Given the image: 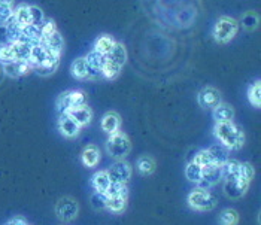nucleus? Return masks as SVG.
Here are the masks:
<instances>
[{
    "instance_id": "f257e3e1",
    "label": "nucleus",
    "mask_w": 261,
    "mask_h": 225,
    "mask_svg": "<svg viewBox=\"0 0 261 225\" xmlns=\"http://www.w3.org/2000/svg\"><path fill=\"white\" fill-rule=\"evenodd\" d=\"M217 139L227 149H239L245 144V134L241 127H238L233 121L230 123H218L214 128Z\"/></svg>"
},
{
    "instance_id": "ea45409f",
    "label": "nucleus",
    "mask_w": 261,
    "mask_h": 225,
    "mask_svg": "<svg viewBox=\"0 0 261 225\" xmlns=\"http://www.w3.org/2000/svg\"><path fill=\"white\" fill-rule=\"evenodd\" d=\"M43 12L38 6H30V25H42Z\"/></svg>"
},
{
    "instance_id": "2f4dec72",
    "label": "nucleus",
    "mask_w": 261,
    "mask_h": 225,
    "mask_svg": "<svg viewBox=\"0 0 261 225\" xmlns=\"http://www.w3.org/2000/svg\"><path fill=\"white\" fill-rule=\"evenodd\" d=\"M106 197L111 199V197H122V199H127L128 195V189L125 184H117V182H112L109 185V188L106 189Z\"/></svg>"
},
{
    "instance_id": "4468645a",
    "label": "nucleus",
    "mask_w": 261,
    "mask_h": 225,
    "mask_svg": "<svg viewBox=\"0 0 261 225\" xmlns=\"http://www.w3.org/2000/svg\"><path fill=\"white\" fill-rule=\"evenodd\" d=\"M72 75L78 79H87L91 76H96V73L90 69L88 63L85 59H76L73 64H72Z\"/></svg>"
},
{
    "instance_id": "aec40b11",
    "label": "nucleus",
    "mask_w": 261,
    "mask_h": 225,
    "mask_svg": "<svg viewBox=\"0 0 261 225\" xmlns=\"http://www.w3.org/2000/svg\"><path fill=\"white\" fill-rule=\"evenodd\" d=\"M100 161V151L97 146L94 145H88L84 151H82V163L87 167H94Z\"/></svg>"
},
{
    "instance_id": "c756f323",
    "label": "nucleus",
    "mask_w": 261,
    "mask_h": 225,
    "mask_svg": "<svg viewBox=\"0 0 261 225\" xmlns=\"http://www.w3.org/2000/svg\"><path fill=\"white\" fill-rule=\"evenodd\" d=\"M201 175H203V168H201L199 164H196L194 161L187 165L185 168V176L190 182H194V184H199L201 181Z\"/></svg>"
},
{
    "instance_id": "6ab92c4d",
    "label": "nucleus",
    "mask_w": 261,
    "mask_h": 225,
    "mask_svg": "<svg viewBox=\"0 0 261 225\" xmlns=\"http://www.w3.org/2000/svg\"><path fill=\"white\" fill-rule=\"evenodd\" d=\"M221 168V178L225 181H231L239 178V170H241V163L236 160H227L225 163L220 165Z\"/></svg>"
},
{
    "instance_id": "9b49d317",
    "label": "nucleus",
    "mask_w": 261,
    "mask_h": 225,
    "mask_svg": "<svg viewBox=\"0 0 261 225\" xmlns=\"http://www.w3.org/2000/svg\"><path fill=\"white\" fill-rule=\"evenodd\" d=\"M64 114H67V115H69L75 123L78 124L80 127L88 125V124L91 123V120H93V110H91L87 104L80 106V107L69 109V110L64 112Z\"/></svg>"
},
{
    "instance_id": "b1692460",
    "label": "nucleus",
    "mask_w": 261,
    "mask_h": 225,
    "mask_svg": "<svg viewBox=\"0 0 261 225\" xmlns=\"http://www.w3.org/2000/svg\"><path fill=\"white\" fill-rule=\"evenodd\" d=\"M12 18L20 25L21 29L30 25V6L29 5H20L17 9H14Z\"/></svg>"
},
{
    "instance_id": "cd10ccee",
    "label": "nucleus",
    "mask_w": 261,
    "mask_h": 225,
    "mask_svg": "<svg viewBox=\"0 0 261 225\" xmlns=\"http://www.w3.org/2000/svg\"><path fill=\"white\" fill-rule=\"evenodd\" d=\"M211 157H212V161L217 165H221L222 163H225L228 160V152H227V148H224L222 145H215L212 148L207 149Z\"/></svg>"
},
{
    "instance_id": "ddd939ff",
    "label": "nucleus",
    "mask_w": 261,
    "mask_h": 225,
    "mask_svg": "<svg viewBox=\"0 0 261 225\" xmlns=\"http://www.w3.org/2000/svg\"><path fill=\"white\" fill-rule=\"evenodd\" d=\"M3 69H5V73L11 78H18L22 75H27L33 67L30 66V63L27 62H20V60H15V62L5 63L3 64Z\"/></svg>"
},
{
    "instance_id": "473e14b6",
    "label": "nucleus",
    "mask_w": 261,
    "mask_h": 225,
    "mask_svg": "<svg viewBox=\"0 0 261 225\" xmlns=\"http://www.w3.org/2000/svg\"><path fill=\"white\" fill-rule=\"evenodd\" d=\"M248 100L252 106L260 107L261 106V87L260 81L254 82L249 88H248Z\"/></svg>"
},
{
    "instance_id": "20e7f679",
    "label": "nucleus",
    "mask_w": 261,
    "mask_h": 225,
    "mask_svg": "<svg viewBox=\"0 0 261 225\" xmlns=\"http://www.w3.org/2000/svg\"><path fill=\"white\" fill-rule=\"evenodd\" d=\"M238 30H239L238 21L233 20V18H228V17H222L215 24L214 38H215V41L220 42V43H227L236 36Z\"/></svg>"
},
{
    "instance_id": "a878e982",
    "label": "nucleus",
    "mask_w": 261,
    "mask_h": 225,
    "mask_svg": "<svg viewBox=\"0 0 261 225\" xmlns=\"http://www.w3.org/2000/svg\"><path fill=\"white\" fill-rule=\"evenodd\" d=\"M115 43H117V42L114 41V38H112V36L103 35V36H100V38L97 39V42H96L94 51H97V52L101 54V55H108V54L114 49Z\"/></svg>"
},
{
    "instance_id": "a19ab883",
    "label": "nucleus",
    "mask_w": 261,
    "mask_h": 225,
    "mask_svg": "<svg viewBox=\"0 0 261 225\" xmlns=\"http://www.w3.org/2000/svg\"><path fill=\"white\" fill-rule=\"evenodd\" d=\"M14 15V5L8 3H0V22H6Z\"/></svg>"
},
{
    "instance_id": "393cba45",
    "label": "nucleus",
    "mask_w": 261,
    "mask_h": 225,
    "mask_svg": "<svg viewBox=\"0 0 261 225\" xmlns=\"http://www.w3.org/2000/svg\"><path fill=\"white\" fill-rule=\"evenodd\" d=\"M106 59H108L109 62L115 63V64H118L120 67H122L125 60H127V51H125L124 45H122V43H115L114 49L106 55Z\"/></svg>"
},
{
    "instance_id": "4be33fe9",
    "label": "nucleus",
    "mask_w": 261,
    "mask_h": 225,
    "mask_svg": "<svg viewBox=\"0 0 261 225\" xmlns=\"http://www.w3.org/2000/svg\"><path fill=\"white\" fill-rule=\"evenodd\" d=\"M40 45H43L49 52H54V54H59L60 55L61 51H63V46H64V42H63V38L59 32H56L53 36L43 39V41L39 42Z\"/></svg>"
},
{
    "instance_id": "7ed1b4c3",
    "label": "nucleus",
    "mask_w": 261,
    "mask_h": 225,
    "mask_svg": "<svg viewBox=\"0 0 261 225\" xmlns=\"http://www.w3.org/2000/svg\"><path fill=\"white\" fill-rule=\"evenodd\" d=\"M218 203L217 195H214L211 191L207 189H201V188H196L190 192L188 195V205L191 209L199 210V212H207L212 210Z\"/></svg>"
},
{
    "instance_id": "dca6fc26",
    "label": "nucleus",
    "mask_w": 261,
    "mask_h": 225,
    "mask_svg": "<svg viewBox=\"0 0 261 225\" xmlns=\"http://www.w3.org/2000/svg\"><path fill=\"white\" fill-rule=\"evenodd\" d=\"M59 64H60V55L54 54V52H49V55L45 60V63L39 67H35V69L38 70L40 76H48V75H51V73H54L57 70Z\"/></svg>"
},
{
    "instance_id": "c9c22d12",
    "label": "nucleus",
    "mask_w": 261,
    "mask_h": 225,
    "mask_svg": "<svg viewBox=\"0 0 261 225\" xmlns=\"http://www.w3.org/2000/svg\"><path fill=\"white\" fill-rule=\"evenodd\" d=\"M254 176H255V170H254V167H252V164L251 163H241V170H239V178L243 179L245 182H252V179H254Z\"/></svg>"
},
{
    "instance_id": "f704fd0d",
    "label": "nucleus",
    "mask_w": 261,
    "mask_h": 225,
    "mask_svg": "<svg viewBox=\"0 0 261 225\" xmlns=\"http://www.w3.org/2000/svg\"><path fill=\"white\" fill-rule=\"evenodd\" d=\"M90 203H91V206H93V209H96V210H103V209H106L108 197H106V194H105V192H99V191H96V192H93V194H91V197H90Z\"/></svg>"
},
{
    "instance_id": "6e6552de",
    "label": "nucleus",
    "mask_w": 261,
    "mask_h": 225,
    "mask_svg": "<svg viewBox=\"0 0 261 225\" xmlns=\"http://www.w3.org/2000/svg\"><path fill=\"white\" fill-rule=\"evenodd\" d=\"M199 104L204 109H215L221 104V93L212 87H206L199 93Z\"/></svg>"
},
{
    "instance_id": "9d476101",
    "label": "nucleus",
    "mask_w": 261,
    "mask_h": 225,
    "mask_svg": "<svg viewBox=\"0 0 261 225\" xmlns=\"http://www.w3.org/2000/svg\"><path fill=\"white\" fill-rule=\"evenodd\" d=\"M221 168L220 165H209L203 168V175H201V181L199 182V188L201 189H209L211 186L217 185L221 181Z\"/></svg>"
},
{
    "instance_id": "a211bd4d",
    "label": "nucleus",
    "mask_w": 261,
    "mask_h": 225,
    "mask_svg": "<svg viewBox=\"0 0 261 225\" xmlns=\"http://www.w3.org/2000/svg\"><path fill=\"white\" fill-rule=\"evenodd\" d=\"M234 118V109L230 104L221 103L214 109V120L218 123H230Z\"/></svg>"
},
{
    "instance_id": "0eeeda50",
    "label": "nucleus",
    "mask_w": 261,
    "mask_h": 225,
    "mask_svg": "<svg viewBox=\"0 0 261 225\" xmlns=\"http://www.w3.org/2000/svg\"><path fill=\"white\" fill-rule=\"evenodd\" d=\"M108 173H109V178H111L112 182L127 184L128 179H130V176H132V167H130L128 163L120 160V161H117V163L108 170Z\"/></svg>"
},
{
    "instance_id": "423d86ee",
    "label": "nucleus",
    "mask_w": 261,
    "mask_h": 225,
    "mask_svg": "<svg viewBox=\"0 0 261 225\" xmlns=\"http://www.w3.org/2000/svg\"><path fill=\"white\" fill-rule=\"evenodd\" d=\"M84 104H87V103H85V94L82 91H66V93L60 94L57 99V109L60 114H64L69 109L80 107Z\"/></svg>"
},
{
    "instance_id": "58836bf2",
    "label": "nucleus",
    "mask_w": 261,
    "mask_h": 225,
    "mask_svg": "<svg viewBox=\"0 0 261 225\" xmlns=\"http://www.w3.org/2000/svg\"><path fill=\"white\" fill-rule=\"evenodd\" d=\"M0 62L3 63H11L15 62V54H14V48H12V43L9 45H5L0 48Z\"/></svg>"
},
{
    "instance_id": "bb28decb",
    "label": "nucleus",
    "mask_w": 261,
    "mask_h": 225,
    "mask_svg": "<svg viewBox=\"0 0 261 225\" xmlns=\"http://www.w3.org/2000/svg\"><path fill=\"white\" fill-rule=\"evenodd\" d=\"M85 60H87L90 69H91L94 73H99V72H101V67H103V64H105L106 55H101L97 51H91V52L85 57Z\"/></svg>"
},
{
    "instance_id": "79ce46f5",
    "label": "nucleus",
    "mask_w": 261,
    "mask_h": 225,
    "mask_svg": "<svg viewBox=\"0 0 261 225\" xmlns=\"http://www.w3.org/2000/svg\"><path fill=\"white\" fill-rule=\"evenodd\" d=\"M5 225H29V224H27V221H25L24 218H21V216H15V218L9 219V221H8Z\"/></svg>"
},
{
    "instance_id": "39448f33",
    "label": "nucleus",
    "mask_w": 261,
    "mask_h": 225,
    "mask_svg": "<svg viewBox=\"0 0 261 225\" xmlns=\"http://www.w3.org/2000/svg\"><path fill=\"white\" fill-rule=\"evenodd\" d=\"M80 213V205L75 199L72 197H63L57 202L56 206V215L59 216V219L64 222H70L73 221Z\"/></svg>"
},
{
    "instance_id": "7c9ffc66",
    "label": "nucleus",
    "mask_w": 261,
    "mask_h": 225,
    "mask_svg": "<svg viewBox=\"0 0 261 225\" xmlns=\"http://www.w3.org/2000/svg\"><path fill=\"white\" fill-rule=\"evenodd\" d=\"M136 167H138V170L141 172L142 175H151L155 170V161H154V158H151L148 155H143L141 158H138Z\"/></svg>"
},
{
    "instance_id": "412c9836",
    "label": "nucleus",
    "mask_w": 261,
    "mask_h": 225,
    "mask_svg": "<svg viewBox=\"0 0 261 225\" xmlns=\"http://www.w3.org/2000/svg\"><path fill=\"white\" fill-rule=\"evenodd\" d=\"M91 184H93V188H94L96 191H99V192H106V189L109 188V185L112 184L108 170H100V172L94 173L93 178H91Z\"/></svg>"
},
{
    "instance_id": "f3484780",
    "label": "nucleus",
    "mask_w": 261,
    "mask_h": 225,
    "mask_svg": "<svg viewBox=\"0 0 261 225\" xmlns=\"http://www.w3.org/2000/svg\"><path fill=\"white\" fill-rule=\"evenodd\" d=\"M48 55H49V51L43 46V45H33L32 46V52H30V59H29V63H30V66L32 67H39L42 66L45 60L48 59Z\"/></svg>"
},
{
    "instance_id": "2eb2a0df",
    "label": "nucleus",
    "mask_w": 261,
    "mask_h": 225,
    "mask_svg": "<svg viewBox=\"0 0 261 225\" xmlns=\"http://www.w3.org/2000/svg\"><path fill=\"white\" fill-rule=\"evenodd\" d=\"M121 120L118 117V114L115 112H108L103 118H101V130L106 131L109 136L120 131Z\"/></svg>"
},
{
    "instance_id": "4c0bfd02",
    "label": "nucleus",
    "mask_w": 261,
    "mask_h": 225,
    "mask_svg": "<svg viewBox=\"0 0 261 225\" xmlns=\"http://www.w3.org/2000/svg\"><path fill=\"white\" fill-rule=\"evenodd\" d=\"M56 32H57V25H56L54 21H43L42 25H40V41L53 36Z\"/></svg>"
},
{
    "instance_id": "f03ea898",
    "label": "nucleus",
    "mask_w": 261,
    "mask_h": 225,
    "mask_svg": "<svg viewBox=\"0 0 261 225\" xmlns=\"http://www.w3.org/2000/svg\"><path fill=\"white\" fill-rule=\"evenodd\" d=\"M106 149L109 152V155L115 160H122L125 158L130 151H132V142L128 139L127 134H124L122 131H117L114 134L109 136L108 142H106Z\"/></svg>"
},
{
    "instance_id": "5701e85b",
    "label": "nucleus",
    "mask_w": 261,
    "mask_h": 225,
    "mask_svg": "<svg viewBox=\"0 0 261 225\" xmlns=\"http://www.w3.org/2000/svg\"><path fill=\"white\" fill-rule=\"evenodd\" d=\"M21 32H22V29L15 22L12 17L5 22V35H6L9 43H15V42L20 41Z\"/></svg>"
},
{
    "instance_id": "f8f14e48",
    "label": "nucleus",
    "mask_w": 261,
    "mask_h": 225,
    "mask_svg": "<svg viewBox=\"0 0 261 225\" xmlns=\"http://www.w3.org/2000/svg\"><path fill=\"white\" fill-rule=\"evenodd\" d=\"M59 130L64 137H76L80 134L81 127L75 123L67 114H61L60 120H59Z\"/></svg>"
},
{
    "instance_id": "c85d7f7f",
    "label": "nucleus",
    "mask_w": 261,
    "mask_h": 225,
    "mask_svg": "<svg viewBox=\"0 0 261 225\" xmlns=\"http://www.w3.org/2000/svg\"><path fill=\"white\" fill-rule=\"evenodd\" d=\"M220 225H238L239 224V213L234 209H225L218 216Z\"/></svg>"
},
{
    "instance_id": "1a4fd4ad",
    "label": "nucleus",
    "mask_w": 261,
    "mask_h": 225,
    "mask_svg": "<svg viewBox=\"0 0 261 225\" xmlns=\"http://www.w3.org/2000/svg\"><path fill=\"white\" fill-rule=\"evenodd\" d=\"M248 188H249V182H245L241 178H236L224 182V194L230 199H241L246 194Z\"/></svg>"
},
{
    "instance_id": "e433bc0d",
    "label": "nucleus",
    "mask_w": 261,
    "mask_h": 225,
    "mask_svg": "<svg viewBox=\"0 0 261 225\" xmlns=\"http://www.w3.org/2000/svg\"><path fill=\"white\" fill-rule=\"evenodd\" d=\"M193 161H194L196 164H199L201 168L209 167V165H214L212 157H211V154H209V151H207V149L197 152V155L194 157V160H193ZM215 165H217V164H215Z\"/></svg>"
},
{
    "instance_id": "72a5a7b5",
    "label": "nucleus",
    "mask_w": 261,
    "mask_h": 225,
    "mask_svg": "<svg viewBox=\"0 0 261 225\" xmlns=\"http://www.w3.org/2000/svg\"><path fill=\"white\" fill-rule=\"evenodd\" d=\"M127 206V199H122V197H111L108 199V203H106V209L114 212V213H121Z\"/></svg>"
}]
</instances>
